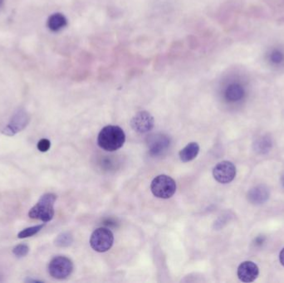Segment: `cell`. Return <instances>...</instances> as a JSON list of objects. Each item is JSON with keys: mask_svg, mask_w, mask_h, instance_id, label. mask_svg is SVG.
<instances>
[{"mask_svg": "<svg viewBox=\"0 0 284 283\" xmlns=\"http://www.w3.org/2000/svg\"><path fill=\"white\" fill-rule=\"evenodd\" d=\"M126 135L123 130L116 126H105L98 135V144L106 151H116L123 146Z\"/></svg>", "mask_w": 284, "mask_h": 283, "instance_id": "1", "label": "cell"}, {"mask_svg": "<svg viewBox=\"0 0 284 283\" xmlns=\"http://www.w3.org/2000/svg\"><path fill=\"white\" fill-rule=\"evenodd\" d=\"M57 196L52 193H47L40 198L38 202L29 210V218L41 220L44 223L52 220L54 216V204Z\"/></svg>", "mask_w": 284, "mask_h": 283, "instance_id": "2", "label": "cell"}, {"mask_svg": "<svg viewBox=\"0 0 284 283\" xmlns=\"http://www.w3.org/2000/svg\"><path fill=\"white\" fill-rule=\"evenodd\" d=\"M150 189L159 199H170L177 191V183L170 176L161 175L153 179Z\"/></svg>", "mask_w": 284, "mask_h": 283, "instance_id": "3", "label": "cell"}, {"mask_svg": "<svg viewBox=\"0 0 284 283\" xmlns=\"http://www.w3.org/2000/svg\"><path fill=\"white\" fill-rule=\"evenodd\" d=\"M113 234L106 228L96 229L90 239L91 247L98 252H107L113 245Z\"/></svg>", "mask_w": 284, "mask_h": 283, "instance_id": "4", "label": "cell"}, {"mask_svg": "<svg viewBox=\"0 0 284 283\" xmlns=\"http://www.w3.org/2000/svg\"><path fill=\"white\" fill-rule=\"evenodd\" d=\"M73 270V264L71 260L63 256H58L53 258L48 266L50 275L56 279H65L71 275Z\"/></svg>", "mask_w": 284, "mask_h": 283, "instance_id": "5", "label": "cell"}, {"mask_svg": "<svg viewBox=\"0 0 284 283\" xmlns=\"http://www.w3.org/2000/svg\"><path fill=\"white\" fill-rule=\"evenodd\" d=\"M30 121L29 114L24 110H19L13 115L10 122L3 130V133L6 136H14L23 131Z\"/></svg>", "mask_w": 284, "mask_h": 283, "instance_id": "6", "label": "cell"}, {"mask_svg": "<svg viewBox=\"0 0 284 283\" xmlns=\"http://www.w3.org/2000/svg\"><path fill=\"white\" fill-rule=\"evenodd\" d=\"M131 126L138 133L145 134L152 130L155 126V120L150 113L142 110L132 117Z\"/></svg>", "mask_w": 284, "mask_h": 283, "instance_id": "7", "label": "cell"}, {"mask_svg": "<svg viewBox=\"0 0 284 283\" xmlns=\"http://www.w3.org/2000/svg\"><path fill=\"white\" fill-rule=\"evenodd\" d=\"M213 176L218 183L228 184L234 180L236 176V168L233 163L222 161L213 168Z\"/></svg>", "mask_w": 284, "mask_h": 283, "instance_id": "8", "label": "cell"}, {"mask_svg": "<svg viewBox=\"0 0 284 283\" xmlns=\"http://www.w3.org/2000/svg\"><path fill=\"white\" fill-rule=\"evenodd\" d=\"M169 146L170 139L165 135H153L148 138V148L151 155H161L166 152Z\"/></svg>", "mask_w": 284, "mask_h": 283, "instance_id": "9", "label": "cell"}, {"mask_svg": "<svg viewBox=\"0 0 284 283\" xmlns=\"http://www.w3.org/2000/svg\"><path fill=\"white\" fill-rule=\"evenodd\" d=\"M259 275V269L254 262H244L238 268V278L243 283H252Z\"/></svg>", "mask_w": 284, "mask_h": 283, "instance_id": "10", "label": "cell"}, {"mask_svg": "<svg viewBox=\"0 0 284 283\" xmlns=\"http://www.w3.org/2000/svg\"><path fill=\"white\" fill-rule=\"evenodd\" d=\"M269 198V190L264 185H258L250 189L248 199L252 205H263Z\"/></svg>", "mask_w": 284, "mask_h": 283, "instance_id": "11", "label": "cell"}, {"mask_svg": "<svg viewBox=\"0 0 284 283\" xmlns=\"http://www.w3.org/2000/svg\"><path fill=\"white\" fill-rule=\"evenodd\" d=\"M47 25L51 31H60L68 25V19L63 13H53L47 19Z\"/></svg>", "mask_w": 284, "mask_h": 283, "instance_id": "12", "label": "cell"}, {"mask_svg": "<svg viewBox=\"0 0 284 283\" xmlns=\"http://www.w3.org/2000/svg\"><path fill=\"white\" fill-rule=\"evenodd\" d=\"M199 152H200L199 144L196 142H191L179 151V159L182 162H189L195 159Z\"/></svg>", "mask_w": 284, "mask_h": 283, "instance_id": "13", "label": "cell"}, {"mask_svg": "<svg viewBox=\"0 0 284 283\" xmlns=\"http://www.w3.org/2000/svg\"><path fill=\"white\" fill-rule=\"evenodd\" d=\"M244 97H245V89L240 84L234 83V84L229 85L225 90V98L229 102H232V103L238 102L242 99Z\"/></svg>", "mask_w": 284, "mask_h": 283, "instance_id": "14", "label": "cell"}, {"mask_svg": "<svg viewBox=\"0 0 284 283\" xmlns=\"http://www.w3.org/2000/svg\"><path fill=\"white\" fill-rule=\"evenodd\" d=\"M43 227H44V224H39V225L33 226V227L25 228L18 234V238L19 239H26L29 237L35 236V234L39 233V231Z\"/></svg>", "mask_w": 284, "mask_h": 283, "instance_id": "15", "label": "cell"}, {"mask_svg": "<svg viewBox=\"0 0 284 283\" xmlns=\"http://www.w3.org/2000/svg\"><path fill=\"white\" fill-rule=\"evenodd\" d=\"M73 241L72 236L69 233H63L57 237L55 239L56 246L61 247V248H65L71 245V243Z\"/></svg>", "mask_w": 284, "mask_h": 283, "instance_id": "16", "label": "cell"}, {"mask_svg": "<svg viewBox=\"0 0 284 283\" xmlns=\"http://www.w3.org/2000/svg\"><path fill=\"white\" fill-rule=\"evenodd\" d=\"M29 252V248L26 244H19L13 249V254L17 257H25Z\"/></svg>", "mask_w": 284, "mask_h": 283, "instance_id": "17", "label": "cell"}, {"mask_svg": "<svg viewBox=\"0 0 284 283\" xmlns=\"http://www.w3.org/2000/svg\"><path fill=\"white\" fill-rule=\"evenodd\" d=\"M37 149L41 152H47L48 149H50L51 142L49 140L42 139L40 140L37 143Z\"/></svg>", "mask_w": 284, "mask_h": 283, "instance_id": "18", "label": "cell"}, {"mask_svg": "<svg viewBox=\"0 0 284 283\" xmlns=\"http://www.w3.org/2000/svg\"><path fill=\"white\" fill-rule=\"evenodd\" d=\"M284 58V54L279 51H274L270 55V60L272 61V63H276V64L282 63Z\"/></svg>", "mask_w": 284, "mask_h": 283, "instance_id": "19", "label": "cell"}, {"mask_svg": "<svg viewBox=\"0 0 284 283\" xmlns=\"http://www.w3.org/2000/svg\"><path fill=\"white\" fill-rule=\"evenodd\" d=\"M279 260H280V262H281L282 265L284 266V248L283 249L281 252H280V255H279Z\"/></svg>", "mask_w": 284, "mask_h": 283, "instance_id": "20", "label": "cell"}, {"mask_svg": "<svg viewBox=\"0 0 284 283\" xmlns=\"http://www.w3.org/2000/svg\"><path fill=\"white\" fill-rule=\"evenodd\" d=\"M282 184H283V186L284 187V175L282 177Z\"/></svg>", "mask_w": 284, "mask_h": 283, "instance_id": "21", "label": "cell"}, {"mask_svg": "<svg viewBox=\"0 0 284 283\" xmlns=\"http://www.w3.org/2000/svg\"><path fill=\"white\" fill-rule=\"evenodd\" d=\"M3 0H0V8H1L2 5H3Z\"/></svg>", "mask_w": 284, "mask_h": 283, "instance_id": "22", "label": "cell"}]
</instances>
